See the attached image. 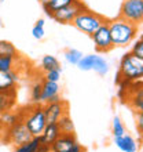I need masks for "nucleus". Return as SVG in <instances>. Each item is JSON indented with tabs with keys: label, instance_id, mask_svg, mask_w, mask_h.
Instances as JSON below:
<instances>
[{
	"label": "nucleus",
	"instance_id": "e433bc0d",
	"mask_svg": "<svg viewBox=\"0 0 143 152\" xmlns=\"http://www.w3.org/2000/svg\"><path fill=\"white\" fill-rule=\"evenodd\" d=\"M39 1H40V4L43 6V4H48V1H50V0H39Z\"/></svg>",
	"mask_w": 143,
	"mask_h": 152
},
{
	"label": "nucleus",
	"instance_id": "c9c22d12",
	"mask_svg": "<svg viewBox=\"0 0 143 152\" xmlns=\"http://www.w3.org/2000/svg\"><path fill=\"white\" fill-rule=\"evenodd\" d=\"M37 25H40V26H44V24H46V21L43 20V18H40V20H37V22H36Z\"/></svg>",
	"mask_w": 143,
	"mask_h": 152
},
{
	"label": "nucleus",
	"instance_id": "473e14b6",
	"mask_svg": "<svg viewBox=\"0 0 143 152\" xmlns=\"http://www.w3.org/2000/svg\"><path fill=\"white\" fill-rule=\"evenodd\" d=\"M36 152H51V144H47V142H44V141L41 140L40 145L37 147V149H36Z\"/></svg>",
	"mask_w": 143,
	"mask_h": 152
},
{
	"label": "nucleus",
	"instance_id": "393cba45",
	"mask_svg": "<svg viewBox=\"0 0 143 152\" xmlns=\"http://www.w3.org/2000/svg\"><path fill=\"white\" fill-rule=\"evenodd\" d=\"M95 54H88V56H84L81 60L79 61V64H77V66H79L80 71H85V72H88V71H92V68H94V61H95Z\"/></svg>",
	"mask_w": 143,
	"mask_h": 152
},
{
	"label": "nucleus",
	"instance_id": "7c9ffc66",
	"mask_svg": "<svg viewBox=\"0 0 143 152\" xmlns=\"http://www.w3.org/2000/svg\"><path fill=\"white\" fill-rule=\"evenodd\" d=\"M32 36L37 40H41L46 36V31H44V26H40V25L35 24V26L32 28Z\"/></svg>",
	"mask_w": 143,
	"mask_h": 152
},
{
	"label": "nucleus",
	"instance_id": "b1692460",
	"mask_svg": "<svg viewBox=\"0 0 143 152\" xmlns=\"http://www.w3.org/2000/svg\"><path fill=\"white\" fill-rule=\"evenodd\" d=\"M41 93H43V82H35L30 87V100L33 104H41Z\"/></svg>",
	"mask_w": 143,
	"mask_h": 152
},
{
	"label": "nucleus",
	"instance_id": "a211bd4d",
	"mask_svg": "<svg viewBox=\"0 0 143 152\" xmlns=\"http://www.w3.org/2000/svg\"><path fill=\"white\" fill-rule=\"evenodd\" d=\"M0 57H20V53L11 42L0 40Z\"/></svg>",
	"mask_w": 143,
	"mask_h": 152
},
{
	"label": "nucleus",
	"instance_id": "39448f33",
	"mask_svg": "<svg viewBox=\"0 0 143 152\" xmlns=\"http://www.w3.org/2000/svg\"><path fill=\"white\" fill-rule=\"evenodd\" d=\"M120 91H125L124 101L131 109L135 112H143V82L135 80L131 82L125 88H121Z\"/></svg>",
	"mask_w": 143,
	"mask_h": 152
},
{
	"label": "nucleus",
	"instance_id": "aec40b11",
	"mask_svg": "<svg viewBox=\"0 0 143 152\" xmlns=\"http://www.w3.org/2000/svg\"><path fill=\"white\" fill-rule=\"evenodd\" d=\"M109 69H110V66H109L107 60H105L103 57H100V56H96L95 61H94V68H92V71H95V72L100 76H105L109 73Z\"/></svg>",
	"mask_w": 143,
	"mask_h": 152
},
{
	"label": "nucleus",
	"instance_id": "bb28decb",
	"mask_svg": "<svg viewBox=\"0 0 143 152\" xmlns=\"http://www.w3.org/2000/svg\"><path fill=\"white\" fill-rule=\"evenodd\" d=\"M81 58H83V53L79 51V50H76V48H69V50H66V53H65V60L72 65H77Z\"/></svg>",
	"mask_w": 143,
	"mask_h": 152
},
{
	"label": "nucleus",
	"instance_id": "72a5a7b5",
	"mask_svg": "<svg viewBox=\"0 0 143 152\" xmlns=\"http://www.w3.org/2000/svg\"><path fill=\"white\" fill-rule=\"evenodd\" d=\"M43 10H44V14H46V15L50 17V18H52V11L48 8L47 4H43Z\"/></svg>",
	"mask_w": 143,
	"mask_h": 152
},
{
	"label": "nucleus",
	"instance_id": "2eb2a0df",
	"mask_svg": "<svg viewBox=\"0 0 143 152\" xmlns=\"http://www.w3.org/2000/svg\"><path fill=\"white\" fill-rule=\"evenodd\" d=\"M17 105V90L0 91V113L12 111Z\"/></svg>",
	"mask_w": 143,
	"mask_h": 152
},
{
	"label": "nucleus",
	"instance_id": "20e7f679",
	"mask_svg": "<svg viewBox=\"0 0 143 152\" xmlns=\"http://www.w3.org/2000/svg\"><path fill=\"white\" fill-rule=\"evenodd\" d=\"M106 22H109L107 18H105L103 15H100L98 12L91 11L90 8H87V10L81 11L79 15L76 17L74 20H73V22H72V25L76 29H79L80 32L91 36L92 33L95 32V31H98Z\"/></svg>",
	"mask_w": 143,
	"mask_h": 152
},
{
	"label": "nucleus",
	"instance_id": "9b49d317",
	"mask_svg": "<svg viewBox=\"0 0 143 152\" xmlns=\"http://www.w3.org/2000/svg\"><path fill=\"white\" fill-rule=\"evenodd\" d=\"M43 108L47 123H56L64 115L69 113V104L62 98L52 102H46L43 104Z\"/></svg>",
	"mask_w": 143,
	"mask_h": 152
},
{
	"label": "nucleus",
	"instance_id": "f704fd0d",
	"mask_svg": "<svg viewBox=\"0 0 143 152\" xmlns=\"http://www.w3.org/2000/svg\"><path fill=\"white\" fill-rule=\"evenodd\" d=\"M4 134V127H3V123H1V115H0V140Z\"/></svg>",
	"mask_w": 143,
	"mask_h": 152
},
{
	"label": "nucleus",
	"instance_id": "dca6fc26",
	"mask_svg": "<svg viewBox=\"0 0 143 152\" xmlns=\"http://www.w3.org/2000/svg\"><path fill=\"white\" fill-rule=\"evenodd\" d=\"M59 136H61V129H59V126H58V123H47L40 137H41V140H43L44 142L52 144Z\"/></svg>",
	"mask_w": 143,
	"mask_h": 152
},
{
	"label": "nucleus",
	"instance_id": "1a4fd4ad",
	"mask_svg": "<svg viewBox=\"0 0 143 152\" xmlns=\"http://www.w3.org/2000/svg\"><path fill=\"white\" fill-rule=\"evenodd\" d=\"M84 151L85 149L77 141L74 133H72V134L61 133V136L51 144V152H84Z\"/></svg>",
	"mask_w": 143,
	"mask_h": 152
},
{
	"label": "nucleus",
	"instance_id": "6e6552de",
	"mask_svg": "<svg viewBox=\"0 0 143 152\" xmlns=\"http://www.w3.org/2000/svg\"><path fill=\"white\" fill-rule=\"evenodd\" d=\"M87 6L81 1V0H74L72 4L66 6V7L61 8L58 11H55L52 14V20L55 21V22H59V24H64V25H68L73 22L76 17L79 15L81 11L84 10H87Z\"/></svg>",
	"mask_w": 143,
	"mask_h": 152
},
{
	"label": "nucleus",
	"instance_id": "5701e85b",
	"mask_svg": "<svg viewBox=\"0 0 143 152\" xmlns=\"http://www.w3.org/2000/svg\"><path fill=\"white\" fill-rule=\"evenodd\" d=\"M20 57H0V71H15V65Z\"/></svg>",
	"mask_w": 143,
	"mask_h": 152
},
{
	"label": "nucleus",
	"instance_id": "f8f14e48",
	"mask_svg": "<svg viewBox=\"0 0 143 152\" xmlns=\"http://www.w3.org/2000/svg\"><path fill=\"white\" fill-rule=\"evenodd\" d=\"M61 86L58 82H50L43 79V93H41V104L52 102L61 100Z\"/></svg>",
	"mask_w": 143,
	"mask_h": 152
},
{
	"label": "nucleus",
	"instance_id": "f3484780",
	"mask_svg": "<svg viewBox=\"0 0 143 152\" xmlns=\"http://www.w3.org/2000/svg\"><path fill=\"white\" fill-rule=\"evenodd\" d=\"M0 115H1V123H3L4 130L10 129L11 126H14V124H17L18 122L22 120L21 109L20 111H8V112H3V113H0Z\"/></svg>",
	"mask_w": 143,
	"mask_h": 152
},
{
	"label": "nucleus",
	"instance_id": "f03ea898",
	"mask_svg": "<svg viewBox=\"0 0 143 152\" xmlns=\"http://www.w3.org/2000/svg\"><path fill=\"white\" fill-rule=\"evenodd\" d=\"M21 113H22V122L28 127L30 134L33 137L41 136V133L47 124L43 104H33L32 107H25L21 109Z\"/></svg>",
	"mask_w": 143,
	"mask_h": 152
},
{
	"label": "nucleus",
	"instance_id": "4468645a",
	"mask_svg": "<svg viewBox=\"0 0 143 152\" xmlns=\"http://www.w3.org/2000/svg\"><path fill=\"white\" fill-rule=\"evenodd\" d=\"M114 144L123 152H138V149H139V144L136 142V140L127 133L124 136L114 137Z\"/></svg>",
	"mask_w": 143,
	"mask_h": 152
},
{
	"label": "nucleus",
	"instance_id": "4be33fe9",
	"mask_svg": "<svg viewBox=\"0 0 143 152\" xmlns=\"http://www.w3.org/2000/svg\"><path fill=\"white\" fill-rule=\"evenodd\" d=\"M58 68H61V64L54 56H44L41 58V69L44 71V73Z\"/></svg>",
	"mask_w": 143,
	"mask_h": 152
},
{
	"label": "nucleus",
	"instance_id": "412c9836",
	"mask_svg": "<svg viewBox=\"0 0 143 152\" xmlns=\"http://www.w3.org/2000/svg\"><path fill=\"white\" fill-rule=\"evenodd\" d=\"M56 123H58V126H59V129H61V133H65V134L74 133V123H73L72 118L69 116V113L64 115Z\"/></svg>",
	"mask_w": 143,
	"mask_h": 152
},
{
	"label": "nucleus",
	"instance_id": "ddd939ff",
	"mask_svg": "<svg viewBox=\"0 0 143 152\" xmlns=\"http://www.w3.org/2000/svg\"><path fill=\"white\" fill-rule=\"evenodd\" d=\"M20 80V75L17 71H0V91L17 90V84Z\"/></svg>",
	"mask_w": 143,
	"mask_h": 152
},
{
	"label": "nucleus",
	"instance_id": "cd10ccee",
	"mask_svg": "<svg viewBox=\"0 0 143 152\" xmlns=\"http://www.w3.org/2000/svg\"><path fill=\"white\" fill-rule=\"evenodd\" d=\"M74 1V0H50L48 1V8L52 11V14L55 11H58V10H61V8L66 7V6H69V4H72Z\"/></svg>",
	"mask_w": 143,
	"mask_h": 152
},
{
	"label": "nucleus",
	"instance_id": "4c0bfd02",
	"mask_svg": "<svg viewBox=\"0 0 143 152\" xmlns=\"http://www.w3.org/2000/svg\"><path fill=\"white\" fill-rule=\"evenodd\" d=\"M1 25H3V22H1V18H0V26H1Z\"/></svg>",
	"mask_w": 143,
	"mask_h": 152
},
{
	"label": "nucleus",
	"instance_id": "f257e3e1",
	"mask_svg": "<svg viewBox=\"0 0 143 152\" xmlns=\"http://www.w3.org/2000/svg\"><path fill=\"white\" fill-rule=\"evenodd\" d=\"M107 25H109L111 42L114 44V47H125L128 44H131L138 36V25H134L132 22L124 20L121 17L110 20Z\"/></svg>",
	"mask_w": 143,
	"mask_h": 152
},
{
	"label": "nucleus",
	"instance_id": "9d476101",
	"mask_svg": "<svg viewBox=\"0 0 143 152\" xmlns=\"http://www.w3.org/2000/svg\"><path fill=\"white\" fill-rule=\"evenodd\" d=\"M91 39L94 42L95 50L98 53H109L114 48V44L111 42V36H110V31H109V25L103 24L98 31L91 35Z\"/></svg>",
	"mask_w": 143,
	"mask_h": 152
},
{
	"label": "nucleus",
	"instance_id": "c756f323",
	"mask_svg": "<svg viewBox=\"0 0 143 152\" xmlns=\"http://www.w3.org/2000/svg\"><path fill=\"white\" fill-rule=\"evenodd\" d=\"M132 53H134L135 56L143 58V36H140L139 39L135 42L134 47H132Z\"/></svg>",
	"mask_w": 143,
	"mask_h": 152
},
{
	"label": "nucleus",
	"instance_id": "c85d7f7f",
	"mask_svg": "<svg viewBox=\"0 0 143 152\" xmlns=\"http://www.w3.org/2000/svg\"><path fill=\"white\" fill-rule=\"evenodd\" d=\"M61 73H62V68L52 69V71H48V72L44 73V79L50 80V82H59L61 80Z\"/></svg>",
	"mask_w": 143,
	"mask_h": 152
},
{
	"label": "nucleus",
	"instance_id": "7ed1b4c3",
	"mask_svg": "<svg viewBox=\"0 0 143 152\" xmlns=\"http://www.w3.org/2000/svg\"><path fill=\"white\" fill-rule=\"evenodd\" d=\"M118 75L121 80L125 82H135L143 77V58L135 56L132 51L127 53L120 62Z\"/></svg>",
	"mask_w": 143,
	"mask_h": 152
},
{
	"label": "nucleus",
	"instance_id": "423d86ee",
	"mask_svg": "<svg viewBox=\"0 0 143 152\" xmlns=\"http://www.w3.org/2000/svg\"><path fill=\"white\" fill-rule=\"evenodd\" d=\"M118 17L139 26L143 22V0H123Z\"/></svg>",
	"mask_w": 143,
	"mask_h": 152
},
{
	"label": "nucleus",
	"instance_id": "a878e982",
	"mask_svg": "<svg viewBox=\"0 0 143 152\" xmlns=\"http://www.w3.org/2000/svg\"><path fill=\"white\" fill-rule=\"evenodd\" d=\"M111 133H113V137L124 136V134L127 133L123 120L120 119L118 116H114V118H113V122H111Z\"/></svg>",
	"mask_w": 143,
	"mask_h": 152
},
{
	"label": "nucleus",
	"instance_id": "0eeeda50",
	"mask_svg": "<svg viewBox=\"0 0 143 152\" xmlns=\"http://www.w3.org/2000/svg\"><path fill=\"white\" fill-rule=\"evenodd\" d=\"M32 137L33 136L30 134L28 127H26L25 123L21 120V122H18L17 124L11 126L10 129H6V130H4V134H3V138H1V140L7 141L10 144L18 147V145L26 144L28 141L32 140Z\"/></svg>",
	"mask_w": 143,
	"mask_h": 152
},
{
	"label": "nucleus",
	"instance_id": "2f4dec72",
	"mask_svg": "<svg viewBox=\"0 0 143 152\" xmlns=\"http://www.w3.org/2000/svg\"><path fill=\"white\" fill-rule=\"evenodd\" d=\"M136 129L143 137V112H136Z\"/></svg>",
	"mask_w": 143,
	"mask_h": 152
},
{
	"label": "nucleus",
	"instance_id": "58836bf2",
	"mask_svg": "<svg viewBox=\"0 0 143 152\" xmlns=\"http://www.w3.org/2000/svg\"><path fill=\"white\" fill-rule=\"evenodd\" d=\"M0 1H4V0H0Z\"/></svg>",
	"mask_w": 143,
	"mask_h": 152
},
{
	"label": "nucleus",
	"instance_id": "6ab92c4d",
	"mask_svg": "<svg viewBox=\"0 0 143 152\" xmlns=\"http://www.w3.org/2000/svg\"><path fill=\"white\" fill-rule=\"evenodd\" d=\"M40 142H41V137L40 136L32 137V140L28 141L26 144L15 147L14 152H36V149H37V147L40 145Z\"/></svg>",
	"mask_w": 143,
	"mask_h": 152
}]
</instances>
